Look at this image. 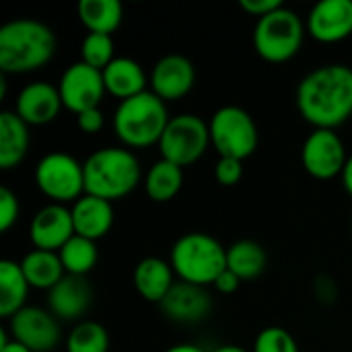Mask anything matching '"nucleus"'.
<instances>
[{"label": "nucleus", "instance_id": "nucleus-1", "mask_svg": "<svg viewBox=\"0 0 352 352\" xmlns=\"http://www.w3.org/2000/svg\"><path fill=\"white\" fill-rule=\"evenodd\" d=\"M297 109L314 130H336L352 118V68L324 64L305 74L297 87Z\"/></svg>", "mask_w": 352, "mask_h": 352}, {"label": "nucleus", "instance_id": "nucleus-2", "mask_svg": "<svg viewBox=\"0 0 352 352\" xmlns=\"http://www.w3.org/2000/svg\"><path fill=\"white\" fill-rule=\"evenodd\" d=\"M56 33L37 19H14L0 27V72L27 74L56 54Z\"/></svg>", "mask_w": 352, "mask_h": 352}, {"label": "nucleus", "instance_id": "nucleus-3", "mask_svg": "<svg viewBox=\"0 0 352 352\" xmlns=\"http://www.w3.org/2000/svg\"><path fill=\"white\" fill-rule=\"evenodd\" d=\"M85 194L116 202L126 198L142 179V169L130 148L105 146L95 151L82 163Z\"/></svg>", "mask_w": 352, "mask_h": 352}, {"label": "nucleus", "instance_id": "nucleus-4", "mask_svg": "<svg viewBox=\"0 0 352 352\" xmlns=\"http://www.w3.org/2000/svg\"><path fill=\"white\" fill-rule=\"evenodd\" d=\"M171 116L167 103L153 91L124 99L113 111V130L126 148H146L159 144Z\"/></svg>", "mask_w": 352, "mask_h": 352}, {"label": "nucleus", "instance_id": "nucleus-5", "mask_svg": "<svg viewBox=\"0 0 352 352\" xmlns=\"http://www.w3.org/2000/svg\"><path fill=\"white\" fill-rule=\"evenodd\" d=\"M169 262L179 280L208 287L227 270V248L208 233L192 231L173 243Z\"/></svg>", "mask_w": 352, "mask_h": 352}, {"label": "nucleus", "instance_id": "nucleus-6", "mask_svg": "<svg viewBox=\"0 0 352 352\" xmlns=\"http://www.w3.org/2000/svg\"><path fill=\"white\" fill-rule=\"evenodd\" d=\"M305 31L307 27L301 16L295 10L280 6L278 10L258 19L254 27V50L266 62H289L299 54Z\"/></svg>", "mask_w": 352, "mask_h": 352}, {"label": "nucleus", "instance_id": "nucleus-7", "mask_svg": "<svg viewBox=\"0 0 352 352\" xmlns=\"http://www.w3.org/2000/svg\"><path fill=\"white\" fill-rule=\"evenodd\" d=\"M208 128H210V144L217 148L221 157L245 161L258 148L260 142L258 126L252 113L239 105L219 107L212 113Z\"/></svg>", "mask_w": 352, "mask_h": 352}, {"label": "nucleus", "instance_id": "nucleus-8", "mask_svg": "<svg viewBox=\"0 0 352 352\" xmlns=\"http://www.w3.org/2000/svg\"><path fill=\"white\" fill-rule=\"evenodd\" d=\"M161 159L171 161L175 165L190 167L204 157L210 146V128L208 122L198 118L196 113H179L173 116L159 140Z\"/></svg>", "mask_w": 352, "mask_h": 352}, {"label": "nucleus", "instance_id": "nucleus-9", "mask_svg": "<svg viewBox=\"0 0 352 352\" xmlns=\"http://www.w3.org/2000/svg\"><path fill=\"white\" fill-rule=\"evenodd\" d=\"M35 184L54 204H74L85 194L82 163L68 153H47L35 167Z\"/></svg>", "mask_w": 352, "mask_h": 352}, {"label": "nucleus", "instance_id": "nucleus-10", "mask_svg": "<svg viewBox=\"0 0 352 352\" xmlns=\"http://www.w3.org/2000/svg\"><path fill=\"white\" fill-rule=\"evenodd\" d=\"M58 91L64 107L70 109L74 116L99 107L103 95L107 93L103 82V72L85 62H74L62 72Z\"/></svg>", "mask_w": 352, "mask_h": 352}, {"label": "nucleus", "instance_id": "nucleus-11", "mask_svg": "<svg viewBox=\"0 0 352 352\" xmlns=\"http://www.w3.org/2000/svg\"><path fill=\"white\" fill-rule=\"evenodd\" d=\"M8 332L12 340L25 344L31 352H52L62 338L60 322L50 309L25 305L8 320Z\"/></svg>", "mask_w": 352, "mask_h": 352}, {"label": "nucleus", "instance_id": "nucleus-12", "mask_svg": "<svg viewBox=\"0 0 352 352\" xmlns=\"http://www.w3.org/2000/svg\"><path fill=\"white\" fill-rule=\"evenodd\" d=\"M349 161L346 146L334 130H314L301 148V163L316 179H332L342 175Z\"/></svg>", "mask_w": 352, "mask_h": 352}, {"label": "nucleus", "instance_id": "nucleus-13", "mask_svg": "<svg viewBox=\"0 0 352 352\" xmlns=\"http://www.w3.org/2000/svg\"><path fill=\"white\" fill-rule=\"evenodd\" d=\"M159 307L163 316L175 324H200L212 311V297L206 287L177 280Z\"/></svg>", "mask_w": 352, "mask_h": 352}, {"label": "nucleus", "instance_id": "nucleus-14", "mask_svg": "<svg viewBox=\"0 0 352 352\" xmlns=\"http://www.w3.org/2000/svg\"><path fill=\"white\" fill-rule=\"evenodd\" d=\"M196 82V68L190 58L182 54H167L151 70V91L167 101L186 97Z\"/></svg>", "mask_w": 352, "mask_h": 352}, {"label": "nucleus", "instance_id": "nucleus-15", "mask_svg": "<svg viewBox=\"0 0 352 352\" xmlns=\"http://www.w3.org/2000/svg\"><path fill=\"white\" fill-rule=\"evenodd\" d=\"M307 33L322 43H338L352 35V0H320L307 14Z\"/></svg>", "mask_w": 352, "mask_h": 352}, {"label": "nucleus", "instance_id": "nucleus-16", "mask_svg": "<svg viewBox=\"0 0 352 352\" xmlns=\"http://www.w3.org/2000/svg\"><path fill=\"white\" fill-rule=\"evenodd\" d=\"M74 237L72 212L64 204H47L37 210L29 225V239L35 250L60 252Z\"/></svg>", "mask_w": 352, "mask_h": 352}, {"label": "nucleus", "instance_id": "nucleus-17", "mask_svg": "<svg viewBox=\"0 0 352 352\" xmlns=\"http://www.w3.org/2000/svg\"><path fill=\"white\" fill-rule=\"evenodd\" d=\"M93 303V287L87 276L66 274L47 291V309L58 322H78Z\"/></svg>", "mask_w": 352, "mask_h": 352}, {"label": "nucleus", "instance_id": "nucleus-18", "mask_svg": "<svg viewBox=\"0 0 352 352\" xmlns=\"http://www.w3.org/2000/svg\"><path fill=\"white\" fill-rule=\"evenodd\" d=\"M62 107L64 103L58 87L45 80H35L25 85L14 103L16 116L29 126H45L54 122Z\"/></svg>", "mask_w": 352, "mask_h": 352}, {"label": "nucleus", "instance_id": "nucleus-19", "mask_svg": "<svg viewBox=\"0 0 352 352\" xmlns=\"http://www.w3.org/2000/svg\"><path fill=\"white\" fill-rule=\"evenodd\" d=\"M72 212V225L74 235L87 237L91 241H97L105 237L113 227V202H107L103 198L82 194L70 208Z\"/></svg>", "mask_w": 352, "mask_h": 352}, {"label": "nucleus", "instance_id": "nucleus-20", "mask_svg": "<svg viewBox=\"0 0 352 352\" xmlns=\"http://www.w3.org/2000/svg\"><path fill=\"white\" fill-rule=\"evenodd\" d=\"M132 280H134L138 295L144 301L157 303V305L167 297L171 287L177 283L171 262H165L163 258H157V256L142 258L134 268Z\"/></svg>", "mask_w": 352, "mask_h": 352}, {"label": "nucleus", "instance_id": "nucleus-21", "mask_svg": "<svg viewBox=\"0 0 352 352\" xmlns=\"http://www.w3.org/2000/svg\"><path fill=\"white\" fill-rule=\"evenodd\" d=\"M31 142L29 124H25L16 111H0V169L10 171L23 163Z\"/></svg>", "mask_w": 352, "mask_h": 352}, {"label": "nucleus", "instance_id": "nucleus-22", "mask_svg": "<svg viewBox=\"0 0 352 352\" xmlns=\"http://www.w3.org/2000/svg\"><path fill=\"white\" fill-rule=\"evenodd\" d=\"M105 91L120 101L136 97L146 91V72L144 68L126 56H118L105 70H103Z\"/></svg>", "mask_w": 352, "mask_h": 352}, {"label": "nucleus", "instance_id": "nucleus-23", "mask_svg": "<svg viewBox=\"0 0 352 352\" xmlns=\"http://www.w3.org/2000/svg\"><path fill=\"white\" fill-rule=\"evenodd\" d=\"M19 264L29 287L39 289V291H52L66 276L60 256L56 252L33 248L29 254H25V258Z\"/></svg>", "mask_w": 352, "mask_h": 352}, {"label": "nucleus", "instance_id": "nucleus-24", "mask_svg": "<svg viewBox=\"0 0 352 352\" xmlns=\"http://www.w3.org/2000/svg\"><path fill=\"white\" fill-rule=\"evenodd\" d=\"M268 266V254L262 243L254 239H239L227 248V268L243 283L256 280Z\"/></svg>", "mask_w": 352, "mask_h": 352}, {"label": "nucleus", "instance_id": "nucleus-25", "mask_svg": "<svg viewBox=\"0 0 352 352\" xmlns=\"http://www.w3.org/2000/svg\"><path fill=\"white\" fill-rule=\"evenodd\" d=\"M29 283L14 260L0 262V318L10 320L16 311L25 307Z\"/></svg>", "mask_w": 352, "mask_h": 352}, {"label": "nucleus", "instance_id": "nucleus-26", "mask_svg": "<svg viewBox=\"0 0 352 352\" xmlns=\"http://www.w3.org/2000/svg\"><path fill=\"white\" fill-rule=\"evenodd\" d=\"M76 14L89 33L111 35L122 25L124 6L120 0H80L76 4Z\"/></svg>", "mask_w": 352, "mask_h": 352}, {"label": "nucleus", "instance_id": "nucleus-27", "mask_svg": "<svg viewBox=\"0 0 352 352\" xmlns=\"http://www.w3.org/2000/svg\"><path fill=\"white\" fill-rule=\"evenodd\" d=\"M182 188H184V169L165 159L153 163V167L144 177V190L148 198L159 204L173 200Z\"/></svg>", "mask_w": 352, "mask_h": 352}, {"label": "nucleus", "instance_id": "nucleus-28", "mask_svg": "<svg viewBox=\"0 0 352 352\" xmlns=\"http://www.w3.org/2000/svg\"><path fill=\"white\" fill-rule=\"evenodd\" d=\"M58 256H60V262H62L66 274L87 276L97 266V260H99L97 241L74 235L72 239L66 241V245L58 252Z\"/></svg>", "mask_w": 352, "mask_h": 352}, {"label": "nucleus", "instance_id": "nucleus-29", "mask_svg": "<svg viewBox=\"0 0 352 352\" xmlns=\"http://www.w3.org/2000/svg\"><path fill=\"white\" fill-rule=\"evenodd\" d=\"M107 351H109V334L99 322H93V320L78 322L66 338V352Z\"/></svg>", "mask_w": 352, "mask_h": 352}, {"label": "nucleus", "instance_id": "nucleus-30", "mask_svg": "<svg viewBox=\"0 0 352 352\" xmlns=\"http://www.w3.org/2000/svg\"><path fill=\"white\" fill-rule=\"evenodd\" d=\"M113 37L111 35H103V33H87V37L80 43V62L97 68V70H105L118 56L113 54Z\"/></svg>", "mask_w": 352, "mask_h": 352}, {"label": "nucleus", "instance_id": "nucleus-31", "mask_svg": "<svg viewBox=\"0 0 352 352\" xmlns=\"http://www.w3.org/2000/svg\"><path fill=\"white\" fill-rule=\"evenodd\" d=\"M252 352H299V344L289 330L280 326H268L256 336Z\"/></svg>", "mask_w": 352, "mask_h": 352}, {"label": "nucleus", "instance_id": "nucleus-32", "mask_svg": "<svg viewBox=\"0 0 352 352\" xmlns=\"http://www.w3.org/2000/svg\"><path fill=\"white\" fill-rule=\"evenodd\" d=\"M21 214L19 196L10 188H0V231L6 233Z\"/></svg>", "mask_w": 352, "mask_h": 352}, {"label": "nucleus", "instance_id": "nucleus-33", "mask_svg": "<svg viewBox=\"0 0 352 352\" xmlns=\"http://www.w3.org/2000/svg\"><path fill=\"white\" fill-rule=\"evenodd\" d=\"M214 177L225 188L237 186L243 177V161L231 159V157H221L214 165Z\"/></svg>", "mask_w": 352, "mask_h": 352}, {"label": "nucleus", "instance_id": "nucleus-34", "mask_svg": "<svg viewBox=\"0 0 352 352\" xmlns=\"http://www.w3.org/2000/svg\"><path fill=\"white\" fill-rule=\"evenodd\" d=\"M314 295L322 305H334L338 299V287L336 280L328 274H320L314 280Z\"/></svg>", "mask_w": 352, "mask_h": 352}, {"label": "nucleus", "instance_id": "nucleus-35", "mask_svg": "<svg viewBox=\"0 0 352 352\" xmlns=\"http://www.w3.org/2000/svg\"><path fill=\"white\" fill-rule=\"evenodd\" d=\"M76 126L85 134H97L103 128V111L99 107H95V109H87V111L78 113Z\"/></svg>", "mask_w": 352, "mask_h": 352}, {"label": "nucleus", "instance_id": "nucleus-36", "mask_svg": "<svg viewBox=\"0 0 352 352\" xmlns=\"http://www.w3.org/2000/svg\"><path fill=\"white\" fill-rule=\"evenodd\" d=\"M239 6L248 12V14H254L258 19L278 10L283 4V0H239Z\"/></svg>", "mask_w": 352, "mask_h": 352}, {"label": "nucleus", "instance_id": "nucleus-37", "mask_svg": "<svg viewBox=\"0 0 352 352\" xmlns=\"http://www.w3.org/2000/svg\"><path fill=\"white\" fill-rule=\"evenodd\" d=\"M239 285H241V280L227 268V270H223L221 272V276L214 280V289L219 291V293H223V295H231V293H235L237 289H239Z\"/></svg>", "mask_w": 352, "mask_h": 352}, {"label": "nucleus", "instance_id": "nucleus-38", "mask_svg": "<svg viewBox=\"0 0 352 352\" xmlns=\"http://www.w3.org/2000/svg\"><path fill=\"white\" fill-rule=\"evenodd\" d=\"M0 352H31L25 344L12 340V336H8V328L0 330Z\"/></svg>", "mask_w": 352, "mask_h": 352}, {"label": "nucleus", "instance_id": "nucleus-39", "mask_svg": "<svg viewBox=\"0 0 352 352\" xmlns=\"http://www.w3.org/2000/svg\"><path fill=\"white\" fill-rule=\"evenodd\" d=\"M342 186H344V190L349 192L352 196V155L349 157V161H346V165H344V171H342Z\"/></svg>", "mask_w": 352, "mask_h": 352}, {"label": "nucleus", "instance_id": "nucleus-40", "mask_svg": "<svg viewBox=\"0 0 352 352\" xmlns=\"http://www.w3.org/2000/svg\"><path fill=\"white\" fill-rule=\"evenodd\" d=\"M165 352H206V351H204V349H200L198 344L184 342V344H173V346H169Z\"/></svg>", "mask_w": 352, "mask_h": 352}, {"label": "nucleus", "instance_id": "nucleus-41", "mask_svg": "<svg viewBox=\"0 0 352 352\" xmlns=\"http://www.w3.org/2000/svg\"><path fill=\"white\" fill-rule=\"evenodd\" d=\"M212 352H248L243 346H237V344H223L219 349H214Z\"/></svg>", "mask_w": 352, "mask_h": 352}, {"label": "nucleus", "instance_id": "nucleus-42", "mask_svg": "<svg viewBox=\"0 0 352 352\" xmlns=\"http://www.w3.org/2000/svg\"><path fill=\"white\" fill-rule=\"evenodd\" d=\"M6 97V78H4V74L0 76V99H4Z\"/></svg>", "mask_w": 352, "mask_h": 352}]
</instances>
